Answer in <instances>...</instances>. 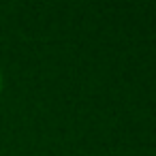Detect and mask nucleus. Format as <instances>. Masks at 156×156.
Returning a JSON list of instances; mask_svg holds the SVG:
<instances>
[{"instance_id": "obj_1", "label": "nucleus", "mask_w": 156, "mask_h": 156, "mask_svg": "<svg viewBox=\"0 0 156 156\" xmlns=\"http://www.w3.org/2000/svg\"><path fill=\"white\" fill-rule=\"evenodd\" d=\"M0 83H2V77H0Z\"/></svg>"}]
</instances>
